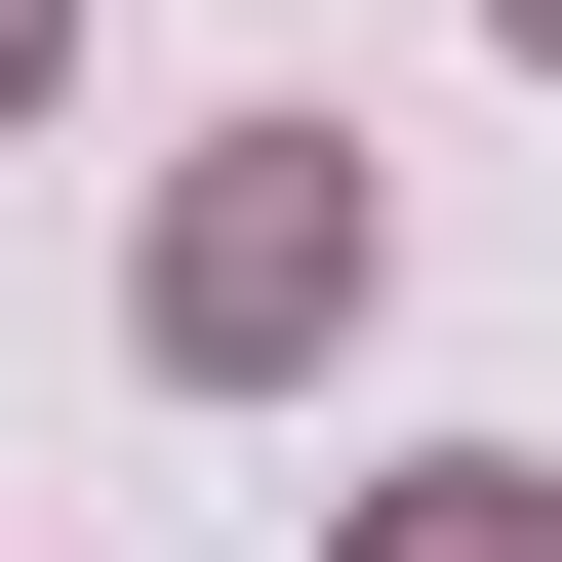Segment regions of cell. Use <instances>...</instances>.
Returning a JSON list of instances; mask_svg holds the SVG:
<instances>
[{"label":"cell","instance_id":"1","mask_svg":"<svg viewBox=\"0 0 562 562\" xmlns=\"http://www.w3.org/2000/svg\"><path fill=\"white\" fill-rule=\"evenodd\" d=\"M322 281H362V161H322V121H281V161L201 201V281H161V322H201V362H281V322H322Z\"/></svg>","mask_w":562,"mask_h":562},{"label":"cell","instance_id":"2","mask_svg":"<svg viewBox=\"0 0 562 562\" xmlns=\"http://www.w3.org/2000/svg\"><path fill=\"white\" fill-rule=\"evenodd\" d=\"M0 81H41V0H0Z\"/></svg>","mask_w":562,"mask_h":562},{"label":"cell","instance_id":"3","mask_svg":"<svg viewBox=\"0 0 562 562\" xmlns=\"http://www.w3.org/2000/svg\"><path fill=\"white\" fill-rule=\"evenodd\" d=\"M522 41H562V0H522Z\"/></svg>","mask_w":562,"mask_h":562}]
</instances>
